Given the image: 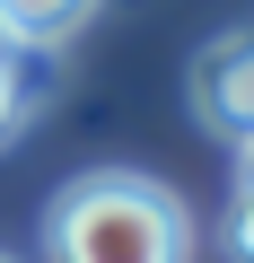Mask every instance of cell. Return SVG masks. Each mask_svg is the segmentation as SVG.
I'll list each match as a JSON object with an SVG mask.
<instances>
[{"label":"cell","mask_w":254,"mask_h":263,"mask_svg":"<svg viewBox=\"0 0 254 263\" xmlns=\"http://www.w3.org/2000/svg\"><path fill=\"white\" fill-rule=\"evenodd\" d=\"M184 105L202 114V132H219V141H245L254 123V35L228 27L202 44V62L184 70Z\"/></svg>","instance_id":"obj_2"},{"label":"cell","mask_w":254,"mask_h":263,"mask_svg":"<svg viewBox=\"0 0 254 263\" xmlns=\"http://www.w3.org/2000/svg\"><path fill=\"white\" fill-rule=\"evenodd\" d=\"M44 263H193V219L158 176L96 167L44 211Z\"/></svg>","instance_id":"obj_1"},{"label":"cell","mask_w":254,"mask_h":263,"mask_svg":"<svg viewBox=\"0 0 254 263\" xmlns=\"http://www.w3.org/2000/svg\"><path fill=\"white\" fill-rule=\"evenodd\" d=\"M18 53H27V35H9V27H0V70H9Z\"/></svg>","instance_id":"obj_4"},{"label":"cell","mask_w":254,"mask_h":263,"mask_svg":"<svg viewBox=\"0 0 254 263\" xmlns=\"http://www.w3.org/2000/svg\"><path fill=\"white\" fill-rule=\"evenodd\" d=\"M0 263H9V254H0Z\"/></svg>","instance_id":"obj_5"},{"label":"cell","mask_w":254,"mask_h":263,"mask_svg":"<svg viewBox=\"0 0 254 263\" xmlns=\"http://www.w3.org/2000/svg\"><path fill=\"white\" fill-rule=\"evenodd\" d=\"M88 18H96V0H0V27L27 35V44H53V53H62Z\"/></svg>","instance_id":"obj_3"}]
</instances>
